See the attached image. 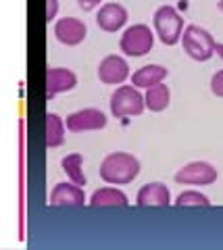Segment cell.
Returning <instances> with one entry per match:
<instances>
[{"mask_svg": "<svg viewBox=\"0 0 223 250\" xmlns=\"http://www.w3.org/2000/svg\"><path fill=\"white\" fill-rule=\"evenodd\" d=\"M140 175V161L129 152H111L101 163V177L106 184L125 186Z\"/></svg>", "mask_w": 223, "mask_h": 250, "instance_id": "cell-1", "label": "cell"}, {"mask_svg": "<svg viewBox=\"0 0 223 250\" xmlns=\"http://www.w3.org/2000/svg\"><path fill=\"white\" fill-rule=\"evenodd\" d=\"M152 25H155V34L159 36V40L173 46L182 42V34H183V17L178 13V9L171 4H163L159 6L152 15Z\"/></svg>", "mask_w": 223, "mask_h": 250, "instance_id": "cell-2", "label": "cell"}, {"mask_svg": "<svg viewBox=\"0 0 223 250\" xmlns=\"http://www.w3.org/2000/svg\"><path fill=\"white\" fill-rule=\"evenodd\" d=\"M182 46L186 54L194 61H209L213 54H215V46L217 42L213 40V36L201 25H190L183 27V34H182Z\"/></svg>", "mask_w": 223, "mask_h": 250, "instance_id": "cell-3", "label": "cell"}, {"mask_svg": "<svg viewBox=\"0 0 223 250\" xmlns=\"http://www.w3.org/2000/svg\"><path fill=\"white\" fill-rule=\"evenodd\" d=\"M152 46H155V31L146 23L129 25L121 34V40H119V48L127 57H144V54H148L152 50Z\"/></svg>", "mask_w": 223, "mask_h": 250, "instance_id": "cell-4", "label": "cell"}, {"mask_svg": "<svg viewBox=\"0 0 223 250\" xmlns=\"http://www.w3.org/2000/svg\"><path fill=\"white\" fill-rule=\"evenodd\" d=\"M111 113L115 117H138L144 113L146 103L136 85H119L111 94Z\"/></svg>", "mask_w": 223, "mask_h": 250, "instance_id": "cell-5", "label": "cell"}, {"mask_svg": "<svg viewBox=\"0 0 223 250\" xmlns=\"http://www.w3.org/2000/svg\"><path fill=\"white\" fill-rule=\"evenodd\" d=\"M217 179V169L206 161H192L175 173V182L188 186H211Z\"/></svg>", "mask_w": 223, "mask_h": 250, "instance_id": "cell-6", "label": "cell"}, {"mask_svg": "<svg viewBox=\"0 0 223 250\" xmlns=\"http://www.w3.org/2000/svg\"><path fill=\"white\" fill-rule=\"evenodd\" d=\"M67 129L73 134H81V131H94L102 129L106 125V115L101 108H80L67 117Z\"/></svg>", "mask_w": 223, "mask_h": 250, "instance_id": "cell-7", "label": "cell"}, {"mask_svg": "<svg viewBox=\"0 0 223 250\" xmlns=\"http://www.w3.org/2000/svg\"><path fill=\"white\" fill-rule=\"evenodd\" d=\"M88 27L78 17H61L55 23V38L65 46H78L86 40Z\"/></svg>", "mask_w": 223, "mask_h": 250, "instance_id": "cell-8", "label": "cell"}, {"mask_svg": "<svg viewBox=\"0 0 223 250\" xmlns=\"http://www.w3.org/2000/svg\"><path fill=\"white\" fill-rule=\"evenodd\" d=\"M127 77H129V65L119 54H109V57H104L101 61V65H98V80L106 85L123 83Z\"/></svg>", "mask_w": 223, "mask_h": 250, "instance_id": "cell-9", "label": "cell"}, {"mask_svg": "<svg viewBox=\"0 0 223 250\" xmlns=\"http://www.w3.org/2000/svg\"><path fill=\"white\" fill-rule=\"evenodd\" d=\"M86 192H83V186H78L73 182H61L52 188L50 192V207H83L86 205Z\"/></svg>", "mask_w": 223, "mask_h": 250, "instance_id": "cell-10", "label": "cell"}, {"mask_svg": "<svg viewBox=\"0 0 223 250\" xmlns=\"http://www.w3.org/2000/svg\"><path fill=\"white\" fill-rule=\"evenodd\" d=\"M78 85V75L65 67H48L46 71V98H55L57 94L69 92Z\"/></svg>", "mask_w": 223, "mask_h": 250, "instance_id": "cell-11", "label": "cell"}, {"mask_svg": "<svg viewBox=\"0 0 223 250\" xmlns=\"http://www.w3.org/2000/svg\"><path fill=\"white\" fill-rule=\"evenodd\" d=\"M127 23V11L119 2H106L96 15V25L102 31H119Z\"/></svg>", "mask_w": 223, "mask_h": 250, "instance_id": "cell-12", "label": "cell"}, {"mask_svg": "<svg viewBox=\"0 0 223 250\" xmlns=\"http://www.w3.org/2000/svg\"><path fill=\"white\" fill-rule=\"evenodd\" d=\"M136 202L140 207H167L171 205V192H169V188L165 184L150 182V184H144L138 190Z\"/></svg>", "mask_w": 223, "mask_h": 250, "instance_id": "cell-13", "label": "cell"}, {"mask_svg": "<svg viewBox=\"0 0 223 250\" xmlns=\"http://www.w3.org/2000/svg\"><path fill=\"white\" fill-rule=\"evenodd\" d=\"M92 207H125L127 205V194L121 192L117 186H104L92 192L90 196Z\"/></svg>", "mask_w": 223, "mask_h": 250, "instance_id": "cell-14", "label": "cell"}, {"mask_svg": "<svg viewBox=\"0 0 223 250\" xmlns=\"http://www.w3.org/2000/svg\"><path fill=\"white\" fill-rule=\"evenodd\" d=\"M167 80V67L163 65H144L132 75V83L136 88H152Z\"/></svg>", "mask_w": 223, "mask_h": 250, "instance_id": "cell-15", "label": "cell"}, {"mask_svg": "<svg viewBox=\"0 0 223 250\" xmlns=\"http://www.w3.org/2000/svg\"><path fill=\"white\" fill-rule=\"evenodd\" d=\"M144 103H146V108L152 113L165 111L169 106V103H171V92H169L167 83H157V85H152V88L146 90Z\"/></svg>", "mask_w": 223, "mask_h": 250, "instance_id": "cell-16", "label": "cell"}, {"mask_svg": "<svg viewBox=\"0 0 223 250\" xmlns=\"http://www.w3.org/2000/svg\"><path fill=\"white\" fill-rule=\"evenodd\" d=\"M65 131H67V123L57 113L46 115V146L48 148L61 146L65 142Z\"/></svg>", "mask_w": 223, "mask_h": 250, "instance_id": "cell-17", "label": "cell"}, {"mask_svg": "<svg viewBox=\"0 0 223 250\" xmlns=\"http://www.w3.org/2000/svg\"><path fill=\"white\" fill-rule=\"evenodd\" d=\"M61 167L67 173L69 182L78 184V186H86V173H83V156L80 152H71L61 161Z\"/></svg>", "mask_w": 223, "mask_h": 250, "instance_id": "cell-18", "label": "cell"}, {"mask_svg": "<svg viewBox=\"0 0 223 250\" xmlns=\"http://www.w3.org/2000/svg\"><path fill=\"white\" fill-rule=\"evenodd\" d=\"M175 205L178 207H209L211 200L206 194L198 190H183L178 196V200H175Z\"/></svg>", "mask_w": 223, "mask_h": 250, "instance_id": "cell-19", "label": "cell"}, {"mask_svg": "<svg viewBox=\"0 0 223 250\" xmlns=\"http://www.w3.org/2000/svg\"><path fill=\"white\" fill-rule=\"evenodd\" d=\"M211 92L215 94V96L223 98V69L211 77Z\"/></svg>", "mask_w": 223, "mask_h": 250, "instance_id": "cell-20", "label": "cell"}, {"mask_svg": "<svg viewBox=\"0 0 223 250\" xmlns=\"http://www.w3.org/2000/svg\"><path fill=\"white\" fill-rule=\"evenodd\" d=\"M59 15V0H46V21H52L57 19Z\"/></svg>", "mask_w": 223, "mask_h": 250, "instance_id": "cell-21", "label": "cell"}, {"mask_svg": "<svg viewBox=\"0 0 223 250\" xmlns=\"http://www.w3.org/2000/svg\"><path fill=\"white\" fill-rule=\"evenodd\" d=\"M101 2H102V0H78V6L81 11L88 13V11H94L96 6H101Z\"/></svg>", "mask_w": 223, "mask_h": 250, "instance_id": "cell-22", "label": "cell"}, {"mask_svg": "<svg viewBox=\"0 0 223 250\" xmlns=\"http://www.w3.org/2000/svg\"><path fill=\"white\" fill-rule=\"evenodd\" d=\"M215 52H217L219 57L223 59V44H221V42H217V46H215Z\"/></svg>", "mask_w": 223, "mask_h": 250, "instance_id": "cell-23", "label": "cell"}, {"mask_svg": "<svg viewBox=\"0 0 223 250\" xmlns=\"http://www.w3.org/2000/svg\"><path fill=\"white\" fill-rule=\"evenodd\" d=\"M219 11H223V0H219Z\"/></svg>", "mask_w": 223, "mask_h": 250, "instance_id": "cell-24", "label": "cell"}]
</instances>
